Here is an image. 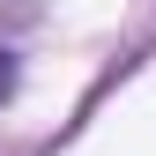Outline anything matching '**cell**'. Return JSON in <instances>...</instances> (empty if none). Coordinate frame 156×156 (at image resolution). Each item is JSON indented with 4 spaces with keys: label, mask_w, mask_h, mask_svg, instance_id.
<instances>
[{
    "label": "cell",
    "mask_w": 156,
    "mask_h": 156,
    "mask_svg": "<svg viewBox=\"0 0 156 156\" xmlns=\"http://www.w3.org/2000/svg\"><path fill=\"white\" fill-rule=\"evenodd\" d=\"M15 82H23V67H15V52L0 45V104H8V97H15Z\"/></svg>",
    "instance_id": "obj_1"
}]
</instances>
